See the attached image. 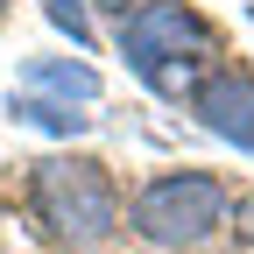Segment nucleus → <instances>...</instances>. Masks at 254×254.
I'll use <instances>...</instances> for the list:
<instances>
[{"label": "nucleus", "instance_id": "1", "mask_svg": "<svg viewBox=\"0 0 254 254\" xmlns=\"http://www.w3.org/2000/svg\"><path fill=\"white\" fill-rule=\"evenodd\" d=\"M28 212L64 247H99L120 233V190L92 155H43L28 163Z\"/></svg>", "mask_w": 254, "mask_h": 254}, {"label": "nucleus", "instance_id": "2", "mask_svg": "<svg viewBox=\"0 0 254 254\" xmlns=\"http://www.w3.org/2000/svg\"><path fill=\"white\" fill-rule=\"evenodd\" d=\"M120 57L163 99H184V92H198V64L212 57V28L184 0H148V7H134L120 21Z\"/></svg>", "mask_w": 254, "mask_h": 254}, {"label": "nucleus", "instance_id": "3", "mask_svg": "<svg viewBox=\"0 0 254 254\" xmlns=\"http://www.w3.org/2000/svg\"><path fill=\"white\" fill-rule=\"evenodd\" d=\"M233 219V198H226V184L205 177V170H163V177H148L134 190V205H127V226H134L148 247H205L219 226Z\"/></svg>", "mask_w": 254, "mask_h": 254}, {"label": "nucleus", "instance_id": "4", "mask_svg": "<svg viewBox=\"0 0 254 254\" xmlns=\"http://www.w3.org/2000/svg\"><path fill=\"white\" fill-rule=\"evenodd\" d=\"M190 113L219 141H233L240 155H254V78L247 71H205L198 92H190Z\"/></svg>", "mask_w": 254, "mask_h": 254}, {"label": "nucleus", "instance_id": "5", "mask_svg": "<svg viewBox=\"0 0 254 254\" xmlns=\"http://www.w3.org/2000/svg\"><path fill=\"white\" fill-rule=\"evenodd\" d=\"M21 92H36V99H43V92H57V106H92V99H99V71H92V64H57V57H36V64H28V71H21Z\"/></svg>", "mask_w": 254, "mask_h": 254}, {"label": "nucleus", "instance_id": "6", "mask_svg": "<svg viewBox=\"0 0 254 254\" xmlns=\"http://www.w3.org/2000/svg\"><path fill=\"white\" fill-rule=\"evenodd\" d=\"M7 113L28 120V127H43V134H85V120H92V113H71V106H57V99H36V92H21Z\"/></svg>", "mask_w": 254, "mask_h": 254}, {"label": "nucleus", "instance_id": "7", "mask_svg": "<svg viewBox=\"0 0 254 254\" xmlns=\"http://www.w3.org/2000/svg\"><path fill=\"white\" fill-rule=\"evenodd\" d=\"M43 14H50L71 43H92V14H85V0H43Z\"/></svg>", "mask_w": 254, "mask_h": 254}, {"label": "nucleus", "instance_id": "8", "mask_svg": "<svg viewBox=\"0 0 254 254\" xmlns=\"http://www.w3.org/2000/svg\"><path fill=\"white\" fill-rule=\"evenodd\" d=\"M233 219H240V240H254V190H247L240 205H233Z\"/></svg>", "mask_w": 254, "mask_h": 254}, {"label": "nucleus", "instance_id": "9", "mask_svg": "<svg viewBox=\"0 0 254 254\" xmlns=\"http://www.w3.org/2000/svg\"><path fill=\"white\" fill-rule=\"evenodd\" d=\"M106 7H120V21H127V14H134V7H148V0H106Z\"/></svg>", "mask_w": 254, "mask_h": 254}, {"label": "nucleus", "instance_id": "10", "mask_svg": "<svg viewBox=\"0 0 254 254\" xmlns=\"http://www.w3.org/2000/svg\"><path fill=\"white\" fill-rule=\"evenodd\" d=\"M0 14H7V0H0Z\"/></svg>", "mask_w": 254, "mask_h": 254}]
</instances>
